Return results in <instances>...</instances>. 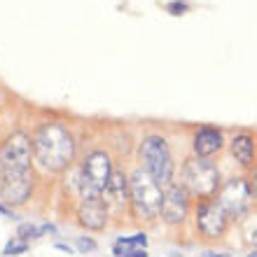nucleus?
Wrapping results in <instances>:
<instances>
[{"label":"nucleus","mask_w":257,"mask_h":257,"mask_svg":"<svg viewBox=\"0 0 257 257\" xmlns=\"http://www.w3.org/2000/svg\"><path fill=\"white\" fill-rule=\"evenodd\" d=\"M75 155V141L61 124H42L33 136V157L40 169L59 173L70 164Z\"/></svg>","instance_id":"1"},{"label":"nucleus","mask_w":257,"mask_h":257,"mask_svg":"<svg viewBox=\"0 0 257 257\" xmlns=\"http://www.w3.org/2000/svg\"><path fill=\"white\" fill-rule=\"evenodd\" d=\"M128 192H131V203H134V208L138 215L155 217L157 213H162L164 194H162V190H159V183H157L145 169H138L131 173Z\"/></svg>","instance_id":"2"},{"label":"nucleus","mask_w":257,"mask_h":257,"mask_svg":"<svg viewBox=\"0 0 257 257\" xmlns=\"http://www.w3.org/2000/svg\"><path fill=\"white\" fill-rule=\"evenodd\" d=\"M112 176L110 169V157L105 152H91L84 159L80 176V192L84 199H101V194L105 192Z\"/></svg>","instance_id":"3"},{"label":"nucleus","mask_w":257,"mask_h":257,"mask_svg":"<svg viewBox=\"0 0 257 257\" xmlns=\"http://www.w3.org/2000/svg\"><path fill=\"white\" fill-rule=\"evenodd\" d=\"M141 159L143 166L157 183H169L173 178V162H171L169 145L162 136H148L141 143Z\"/></svg>","instance_id":"4"},{"label":"nucleus","mask_w":257,"mask_h":257,"mask_svg":"<svg viewBox=\"0 0 257 257\" xmlns=\"http://www.w3.org/2000/svg\"><path fill=\"white\" fill-rule=\"evenodd\" d=\"M183 183L185 187L196 196H210L215 194L217 185H220V171L203 157L190 159L183 166Z\"/></svg>","instance_id":"5"},{"label":"nucleus","mask_w":257,"mask_h":257,"mask_svg":"<svg viewBox=\"0 0 257 257\" xmlns=\"http://www.w3.org/2000/svg\"><path fill=\"white\" fill-rule=\"evenodd\" d=\"M31 150H33V143L28 141L26 134L17 131L10 136L0 148V176L12 171H26L31 164Z\"/></svg>","instance_id":"6"},{"label":"nucleus","mask_w":257,"mask_h":257,"mask_svg":"<svg viewBox=\"0 0 257 257\" xmlns=\"http://www.w3.org/2000/svg\"><path fill=\"white\" fill-rule=\"evenodd\" d=\"M250 201H252V190L243 178L229 180L222 187L220 196H217V203H220V208L227 215H243L245 210L250 208Z\"/></svg>","instance_id":"7"},{"label":"nucleus","mask_w":257,"mask_h":257,"mask_svg":"<svg viewBox=\"0 0 257 257\" xmlns=\"http://www.w3.org/2000/svg\"><path fill=\"white\" fill-rule=\"evenodd\" d=\"M31 194V171H12L3 176L0 183V196L10 206H21Z\"/></svg>","instance_id":"8"},{"label":"nucleus","mask_w":257,"mask_h":257,"mask_svg":"<svg viewBox=\"0 0 257 257\" xmlns=\"http://www.w3.org/2000/svg\"><path fill=\"white\" fill-rule=\"evenodd\" d=\"M196 227L201 229V234L210 238L222 236L224 227H227V213L220 208V203L206 201L196 208Z\"/></svg>","instance_id":"9"},{"label":"nucleus","mask_w":257,"mask_h":257,"mask_svg":"<svg viewBox=\"0 0 257 257\" xmlns=\"http://www.w3.org/2000/svg\"><path fill=\"white\" fill-rule=\"evenodd\" d=\"M185 213H187V192H185L183 187H171V190L164 194L162 217L169 224H178L185 220Z\"/></svg>","instance_id":"10"},{"label":"nucleus","mask_w":257,"mask_h":257,"mask_svg":"<svg viewBox=\"0 0 257 257\" xmlns=\"http://www.w3.org/2000/svg\"><path fill=\"white\" fill-rule=\"evenodd\" d=\"M77 217H80L82 227L98 231L108 222V208H105L103 199H84V203L77 210Z\"/></svg>","instance_id":"11"},{"label":"nucleus","mask_w":257,"mask_h":257,"mask_svg":"<svg viewBox=\"0 0 257 257\" xmlns=\"http://www.w3.org/2000/svg\"><path fill=\"white\" fill-rule=\"evenodd\" d=\"M222 148V134L217 128H201L194 136V150L199 157H210Z\"/></svg>","instance_id":"12"},{"label":"nucleus","mask_w":257,"mask_h":257,"mask_svg":"<svg viewBox=\"0 0 257 257\" xmlns=\"http://www.w3.org/2000/svg\"><path fill=\"white\" fill-rule=\"evenodd\" d=\"M131 194L128 192V180H126V176L124 173H112L110 176V183H108V187H105V201L108 203H112V206H117V208H122L124 203L128 201L126 196Z\"/></svg>","instance_id":"13"},{"label":"nucleus","mask_w":257,"mask_h":257,"mask_svg":"<svg viewBox=\"0 0 257 257\" xmlns=\"http://www.w3.org/2000/svg\"><path fill=\"white\" fill-rule=\"evenodd\" d=\"M145 245H148V238L143 234H136V236L128 238H119L115 243V255L119 257H145Z\"/></svg>","instance_id":"14"},{"label":"nucleus","mask_w":257,"mask_h":257,"mask_svg":"<svg viewBox=\"0 0 257 257\" xmlns=\"http://www.w3.org/2000/svg\"><path fill=\"white\" fill-rule=\"evenodd\" d=\"M231 155L236 157L238 164H243V166H248V164L252 162V155H255V145H252V138L250 136H236L234 141H231Z\"/></svg>","instance_id":"15"},{"label":"nucleus","mask_w":257,"mask_h":257,"mask_svg":"<svg viewBox=\"0 0 257 257\" xmlns=\"http://www.w3.org/2000/svg\"><path fill=\"white\" fill-rule=\"evenodd\" d=\"M17 236H19L21 241H28V238H38V236H40V229H38V227H33V224H21L19 231H17Z\"/></svg>","instance_id":"16"},{"label":"nucleus","mask_w":257,"mask_h":257,"mask_svg":"<svg viewBox=\"0 0 257 257\" xmlns=\"http://www.w3.org/2000/svg\"><path fill=\"white\" fill-rule=\"evenodd\" d=\"M26 250V241H21L19 236L14 238V241H10V243L5 245V250H3V255H19V252Z\"/></svg>","instance_id":"17"},{"label":"nucleus","mask_w":257,"mask_h":257,"mask_svg":"<svg viewBox=\"0 0 257 257\" xmlns=\"http://www.w3.org/2000/svg\"><path fill=\"white\" fill-rule=\"evenodd\" d=\"M77 250L80 252H91V250H96V243L91 241V238H80V241H77Z\"/></svg>","instance_id":"18"},{"label":"nucleus","mask_w":257,"mask_h":257,"mask_svg":"<svg viewBox=\"0 0 257 257\" xmlns=\"http://www.w3.org/2000/svg\"><path fill=\"white\" fill-rule=\"evenodd\" d=\"M169 10H171L173 14H183L185 10H187V5H185V3H171Z\"/></svg>","instance_id":"19"},{"label":"nucleus","mask_w":257,"mask_h":257,"mask_svg":"<svg viewBox=\"0 0 257 257\" xmlns=\"http://www.w3.org/2000/svg\"><path fill=\"white\" fill-rule=\"evenodd\" d=\"M203 257H229V255H217V252H206Z\"/></svg>","instance_id":"20"},{"label":"nucleus","mask_w":257,"mask_h":257,"mask_svg":"<svg viewBox=\"0 0 257 257\" xmlns=\"http://www.w3.org/2000/svg\"><path fill=\"white\" fill-rule=\"evenodd\" d=\"M250 243L257 245V231H252V234H250Z\"/></svg>","instance_id":"21"},{"label":"nucleus","mask_w":257,"mask_h":257,"mask_svg":"<svg viewBox=\"0 0 257 257\" xmlns=\"http://www.w3.org/2000/svg\"><path fill=\"white\" fill-rule=\"evenodd\" d=\"M252 192H255V196H257V176H255V185H252Z\"/></svg>","instance_id":"22"},{"label":"nucleus","mask_w":257,"mask_h":257,"mask_svg":"<svg viewBox=\"0 0 257 257\" xmlns=\"http://www.w3.org/2000/svg\"><path fill=\"white\" fill-rule=\"evenodd\" d=\"M248 257H257V250H255V252H250V255H248Z\"/></svg>","instance_id":"23"}]
</instances>
